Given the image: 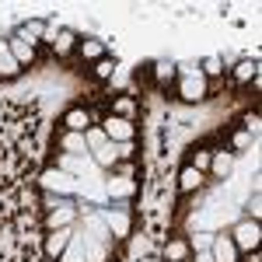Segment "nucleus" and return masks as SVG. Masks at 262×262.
Returning <instances> with one entry per match:
<instances>
[{"label": "nucleus", "instance_id": "nucleus-22", "mask_svg": "<svg viewBox=\"0 0 262 262\" xmlns=\"http://www.w3.org/2000/svg\"><path fill=\"white\" fill-rule=\"evenodd\" d=\"M101 53H105V42L101 39H84L81 42V56L84 60H98Z\"/></svg>", "mask_w": 262, "mask_h": 262}, {"label": "nucleus", "instance_id": "nucleus-17", "mask_svg": "<svg viewBox=\"0 0 262 262\" xmlns=\"http://www.w3.org/2000/svg\"><path fill=\"white\" fill-rule=\"evenodd\" d=\"M60 262H84V238H70V245L63 248V255H60Z\"/></svg>", "mask_w": 262, "mask_h": 262}, {"label": "nucleus", "instance_id": "nucleus-29", "mask_svg": "<svg viewBox=\"0 0 262 262\" xmlns=\"http://www.w3.org/2000/svg\"><path fill=\"white\" fill-rule=\"evenodd\" d=\"M192 245H196V252H210V245H213V234H192Z\"/></svg>", "mask_w": 262, "mask_h": 262}, {"label": "nucleus", "instance_id": "nucleus-33", "mask_svg": "<svg viewBox=\"0 0 262 262\" xmlns=\"http://www.w3.org/2000/svg\"><path fill=\"white\" fill-rule=\"evenodd\" d=\"M196 262H213V255L210 252H196Z\"/></svg>", "mask_w": 262, "mask_h": 262}, {"label": "nucleus", "instance_id": "nucleus-6", "mask_svg": "<svg viewBox=\"0 0 262 262\" xmlns=\"http://www.w3.org/2000/svg\"><path fill=\"white\" fill-rule=\"evenodd\" d=\"M210 255H213V262H238V248L231 242V234H213Z\"/></svg>", "mask_w": 262, "mask_h": 262}, {"label": "nucleus", "instance_id": "nucleus-2", "mask_svg": "<svg viewBox=\"0 0 262 262\" xmlns=\"http://www.w3.org/2000/svg\"><path fill=\"white\" fill-rule=\"evenodd\" d=\"M60 168L67 171V175H74V179H84V182H91V175L98 171V164L91 161V154H63Z\"/></svg>", "mask_w": 262, "mask_h": 262}, {"label": "nucleus", "instance_id": "nucleus-16", "mask_svg": "<svg viewBox=\"0 0 262 262\" xmlns=\"http://www.w3.org/2000/svg\"><path fill=\"white\" fill-rule=\"evenodd\" d=\"M200 185H203V171H196V168L189 164V168L179 175V189L182 192H192V189H200Z\"/></svg>", "mask_w": 262, "mask_h": 262}, {"label": "nucleus", "instance_id": "nucleus-4", "mask_svg": "<svg viewBox=\"0 0 262 262\" xmlns=\"http://www.w3.org/2000/svg\"><path fill=\"white\" fill-rule=\"evenodd\" d=\"M203 95H206V77H203L200 70L189 67V70L182 74V98L185 101H200Z\"/></svg>", "mask_w": 262, "mask_h": 262}, {"label": "nucleus", "instance_id": "nucleus-7", "mask_svg": "<svg viewBox=\"0 0 262 262\" xmlns=\"http://www.w3.org/2000/svg\"><path fill=\"white\" fill-rule=\"evenodd\" d=\"M101 221L112 231V238H126L129 234V213L126 210H101Z\"/></svg>", "mask_w": 262, "mask_h": 262}, {"label": "nucleus", "instance_id": "nucleus-10", "mask_svg": "<svg viewBox=\"0 0 262 262\" xmlns=\"http://www.w3.org/2000/svg\"><path fill=\"white\" fill-rule=\"evenodd\" d=\"M105 192L112 196V200H126V196H133L137 192V185H133V179H105Z\"/></svg>", "mask_w": 262, "mask_h": 262}, {"label": "nucleus", "instance_id": "nucleus-18", "mask_svg": "<svg viewBox=\"0 0 262 262\" xmlns=\"http://www.w3.org/2000/svg\"><path fill=\"white\" fill-rule=\"evenodd\" d=\"M63 150H67V154H88V140H84V133H70V129H67V137H63Z\"/></svg>", "mask_w": 262, "mask_h": 262}, {"label": "nucleus", "instance_id": "nucleus-14", "mask_svg": "<svg viewBox=\"0 0 262 262\" xmlns=\"http://www.w3.org/2000/svg\"><path fill=\"white\" fill-rule=\"evenodd\" d=\"M18 35H21L25 42H39L42 35H46V21H42V18H28V21L18 28Z\"/></svg>", "mask_w": 262, "mask_h": 262}, {"label": "nucleus", "instance_id": "nucleus-13", "mask_svg": "<svg viewBox=\"0 0 262 262\" xmlns=\"http://www.w3.org/2000/svg\"><path fill=\"white\" fill-rule=\"evenodd\" d=\"M84 227H88V238H95V242H108V238H112V231L105 227L101 213H91V217L84 221Z\"/></svg>", "mask_w": 262, "mask_h": 262}, {"label": "nucleus", "instance_id": "nucleus-3", "mask_svg": "<svg viewBox=\"0 0 262 262\" xmlns=\"http://www.w3.org/2000/svg\"><path fill=\"white\" fill-rule=\"evenodd\" d=\"M231 242H234V248H238V252H242V248H245V252H255V248H259V242H262V227H259V221H245V224H238Z\"/></svg>", "mask_w": 262, "mask_h": 262}, {"label": "nucleus", "instance_id": "nucleus-15", "mask_svg": "<svg viewBox=\"0 0 262 262\" xmlns=\"http://www.w3.org/2000/svg\"><path fill=\"white\" fill-rule=\"evenodd\" d=\"M88 126H91V116L84 108H70L67 112V129L70 133H88Z\"/></svg>", "mask_w": 262, "mask_h": 262}, {"label": "nucleus", "instance_id": "nucleus-12", "mask_svg": "<svg viewBox=\"0 0 262 262\" xmlns=\"http://www.w3.org/2000/svg\"><path fill=\"white\" fill-rule=\"evenodd\" d=\"M116 158H119V143H105V147H98V150H91V161L98 164V168H112L116 164Z\"/></svg>", "mask_w": 262, "mask_h": 262}, {"label": "nucleus", "instance_id": "nucleus-32", "mask_svg": "<svg viewBox=\"0 0 262 262\" xmlns=\"http://www.w3.org/2000/svg\"><path fill=\"white\" fill-rule=\"evenodd\" d=\"M119 112H122V119H126V116L133 112V101H129V98H122V101H119Z\"/></svg>", "mask_w": 262, "mask_h": 262}, {"label": "nucleus", "instance_id": "nucleus-5", "mask_svg": "<svg viewBox=\"0 0 262 262\" xmlns=\"http://www.w3.org/2000/svg\"><path fill=\"white\" fill-rule=\"evenodd\" d=\"M105 137L112 143H129L133 140V122L122 119V116H112V119L105 122Z\"/></svg>", "mask_w": 262, "mask_h": 262}, {"label": "nucleus", "instance_id": "nucleus-19", "mask_svg": "<svg viewBox=\"0 0 262 262\" xmlns=\"http://www.w3.org/2000/svg\"><path fill=\"white\" fill-rule=\"evenodd\" d=\"M21 67H18V60L11 56V49H7V42L0 46V77H14Z\"/></svg>", "mask_w": 262, "mask_h": 262}, {"label": "nucleus", "instance_id": "nucleus-25", "mask_svg": "<svg viewBox=\"0 0 262 262\" xmlns=\"http://www.w3.org/2000/svg\"><path fill=\"white\" fill-rule=\"evenodd\" d=\"M84 140H88V154H91V150L105 147V143H108V137H105V129H88V133H84Z\"/></svg>", "mask_w": 262, "mask_h": 262}, {"label": "nucleus", "instance_id": "nucleus-11", "mask_svg": "<svg viewBox=\"0 0 262 262\" xmlns=\"http://www.w3.org/2000/svg\"><path fill=\"white\" fill-rule=\"evenodd\" d=\"M49 231H56V227H70L74 224V206L70 203H60V206H53V213H49Z\"/></svg>", "mask_w": 262, "mask_h": 262}, {"label": "nucleus", "instance_id": "nucleus-27", "mask_svg": "<svg viewBox=\"0 0 262 262\" xmlns=\"http://www.w3.org/2000/svg\"><path fill=\"white\" fill-rule=\"evenodd\" d=\"M154 74H158V81H161V84H168L171 77H175V63H168V60L154 63Z\"/></svg>", "mask_w": 262, "mask_h": 262}, {"label": "nucleus", "instance_id": "nucleus-26", "mask_svg": "<svg viewBox=\"0 0 262 262\" xmlns=\"http://www.w3.org/2000/svg\"><path fill=\"white\" fill-rule=\"evenodd\" d=\"M185 252H189V245H185V242H168V248H164V255H168L171 262H182V259H185Z\"/></svg>", "mask_w": 262, "mask_h": 262}, {"label": "nucleus", "instance_id": "nucleus-21", "mask_svg": "<svg viewBox=\"0 0 262 262\" xmlns=\"http://www.w3.org/2000/svg\"><path fill=\"white\" fill-rule=\"evenodd\" d=\"M255 77H259V67H255L252 60H242L238 67H234V81L238 84H248V81H255Z\"/></svg>", "mask_w": 262, "mask_h": 262}, {"label": "nucleus", "instance_id": "nucleus-8", "mask_svg": "<svg viewBox=\"0 0 262 262\" xmlns=\"http://www.w3.org/2000/svg\"><path fill=\"white\" fill-rule=\"evenodd\" d=\"M70 238H74V231H70V227H56V231H53V234L46 238V252H49L53 259H60L63 248L70 245Z\"/></svg>", "mask_w": 262, "mask_h": 262}, {"label": "nucleus", "instance_id": "nucleus-9", "mask_svg": "<svg viewBox=\"0 0 262 262\" xmlns=\"http://www.w3.org/2000/svg\"><path fill=\"white\" fill-rule=\"evenodd\" d=\"M7 49H11V56L18 60V67H25V63H32V60H35V49H32V42H25L21 35L7 39Z\"/></svg>", "mask_w": 262, "mask_h": 262}, {"label": "nucleus", "instance_id": "nucleus-31", "mask_svg": "<svg viewBox=\"0 0 262 262\" xmlns=\"http://www.w3.org/2000/svg\"><path fill=\"white\" fill-rule=\"evenodd\" d=\"M213 161V158H210V154H196V164H192V168H196V171H203V168H206V164Z\"/></svg>", "mask_w": 262, "mask_h": 262}, {"label": "nucleus", "instance_id": "nucleus-20", "mask_svg": "<svg viewBox=\"0 0 262 262\" xmlns=\"http://www.w3.org/2000/svg\"><path fill=\"white\" fill-rule=\"evenodd\" d=\"M84 262H105V242L84 238Z\"/></svg>", "mask_w": 262, "mask_h": 262}, {"label": "nucleus", "instance_id": "nucleus-1", "mask_svg": "<svg viewBox=\"0 0 262 262\" xmlns=\"http://www.w3.org/2000/svg\"><path fill=\"white\" fill-rule=\"evenodd\" d=\"M39 182H42V189H49V192H56V196H74V192H81V182L74 179V175H67L63 168H46Z\"/></svg>", "mask_w": 262, "mask_h": 262}, {"label": "nucleus", "instance_id": "nucleus-30", "mask_svg": "<svg viewBox=\"0 0 262 262\" xmlns=\"http://www.w3.org/2000/svg\"><path fill=\"white\" fill-rule=\"evenodd\" d=\"M112 70H116V63H112V60H98V63H95V74H98L101 81L112 77Z\"/></svg>", "mask_w": 262, "mask_h": 262}, {"label": "nucleus", "instance_id": "nucleus-23", "mask_svg": "<svg viewBox=\"0 0 262 262\" xmlns=\"http://www.w3.org/2000/svg\"><path fill=\"white\" fill-rule=\"evenodd\" d=\"M210 164H213V171L224 179V175H231V168H234V154H217Z\"/></svg>", "mask_w": 262, "mask_h": 262}, {"label": "nucleus", "instance_id": "nucleus-24", "mask_svg": "<svg viewBox=\"0 0 262 262\" xmlns=\"http://www.w3.org/2000/svg\"><path fill=\"white\" fill-rule=\"evenodd\" d=\"M200 74H203V77H217V74H224V60H221V56H206Z\"/></svg>", "mask_w": 262, "mask_h": 262}, {"label": "nucleus", "instance_id": "nucleus-28", "mask_svg": "<svg viewBox=\"0 0 262 262\" xmlns=\"http://www.w3.org/2000/svg\"><path fill=\"white\" fill-rule=\"evenodd\" d=\"M56 42V53H70V46H74V32H60V39H53Z\"/></svg>", "mask_w": 262, "mask_h": 262}]
</instances>
